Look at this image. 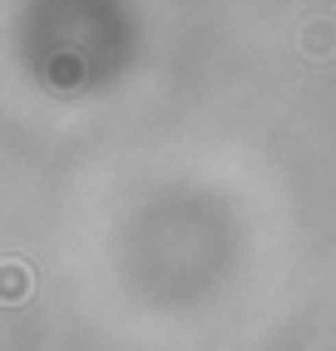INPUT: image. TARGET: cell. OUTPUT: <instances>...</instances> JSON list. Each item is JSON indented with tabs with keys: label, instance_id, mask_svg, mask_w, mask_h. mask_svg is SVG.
<instances>
[{
	"label": "cell",
	"instance_id": "cell-1",
	"mask_svg": "<svg viewBox=\"0 0 336 351\" xmlns=\"http://www.w3.org/2000/svg\"><path fill=\"white\" fill-rule=\"evenodd\" d=\"M20 282H25V272H20V267H5V277H0V292H5V302H15Z\"/></svg>",
	"mask_w": 336,
	"mask_h": 351
}]
</instances>
